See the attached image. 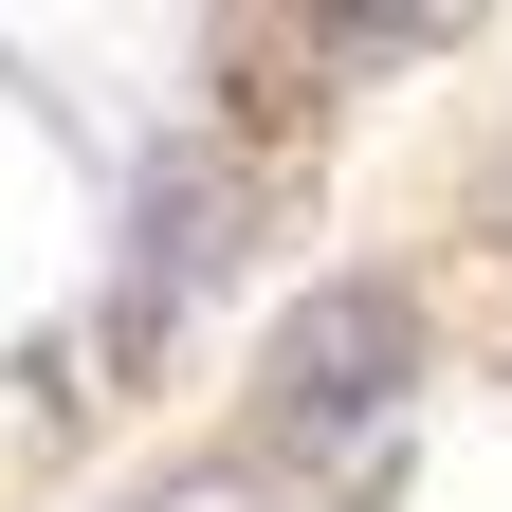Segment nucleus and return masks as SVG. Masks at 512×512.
I'll list each match as a JSON object with an SVG mask.
<instances>
[{"label": "nucleus", "mask_w": 512, "mask_h": 512, "mask_svg": "<svg viewBox=\"0 0 512 512\" xmlns=\"http://www.w3.org/2000/svg\"><path fill=\"white\" fill-rule=\"evenodd\" d=\"M202 74H220L238 147H293V128H330V92L366 74V55L330 37V0H202Z\"/></svg>", "instance_id": "3"}, {"label": "nucleus", "mask_w": 512, "mask_h": 512, "mask_svg": "<svg viewBox=\"0 0 512 512\" xmlns=\"http://www.w3.org/2000/svg\"><path fill=\"white\" fill-rule=\"evenodd\" d=\"M330 37L348 55H439V37H476V0H330Z\"/></svg>", "instance_id": "4"}, {"label": "nucleus", "mask_w": 512, "mask_h": 512, "mask_svg": "<svg viewBox=\"0 0 512 512\" xmlns=\"http://www.w3.org/2000/svg\"><path fill=\"white\" fill-rule=\"evenodd\" d=\"M256 220H275V165L238 147H165L147 183H128V275H110V366H165V330H183V293H220L238 256H256Z\"/></svg>", "instance_id": "1"}, {"label": "nucleus", "mask_w": 512, "mask_h": 512, "mask_svg": "<svg viewBox=\"0 0 512 512\" xmlns=\"http://www.w3.org/2000/svg\"><path fill=\"white\" fill-rule=\"evenodd\" d=\"M403 384H421V293L403 275H330V293H293L275 348H256V439H275V458H348Z\"/></svg>", "instance_id": "2"}]
</instances>
